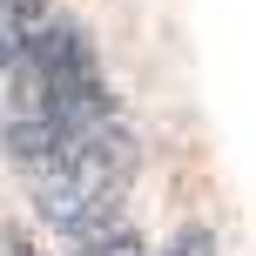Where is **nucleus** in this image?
Instances as JSON below:
<instances>
[{
    "instance_id": "f03ea898",
    "label": "nucleus",
    "mask_w": 256,
    "mask_h": 256,
    "mask_svg": "<svg viewBox=\"0 0 256 256\" xmlns=\"http://www.w3.org/2000/svg\"><path fill=\"white\" fill-rule=\"evenodd\" d=\"M128 176H135V142H128V128L122 122L88 128L81 142H68L34 176L40 222H54L61 236H102L108 209H115L122 189H128Z\"/></svg>"
},
{
    "instance_id": "20e7f679",
    "label": "nucleus",
    "mask_w": 256,
    "mask_h": 256,
    "mask_svg": "<svg viewBox=\"0 0 256 256\" xmlns=\"http://www.w3.org/2000/svg\"><path fill=\"white\" fill-rule=\"evenodd\" d=\"M162 256H216V236H209V230H182Z\"/></svg>"
},
{
    "instance_id": "39448f33",
    "label": "nucleus",
    "mask_w": 256,
    "mask_h": 256,
    "mask_svg": "<svg viewBox=\"0 0 256 256\" xmlns=\"http://www.w3.org/2000/svg\"><path fill=\"white\" fill-rule=\"evenodd\" d=\"M0 256H34V243H27V236H14V230H7V236H0Z\"/></svg>"
},
{
    "instance_id": "7ed1b4c3",
    "label": "nucleus",
    "mask_w": 256,
    "mask_h": 256,
    "mask_svg": "<svg viewBox=\"0 0 256 256\" xmlns=\"http://www.w3.org/2000/svg\"><path fill=\"white\" fill-rule=\"evenodd\" d=\"M88 256H142V236L135 230H102L88 243Z\"/></svg>"
},
{
    "instance_id": "f257e3e1",
    "label": "nucleus",
    "mask_w": 256,
    "mask_h": 256,
    "mask_svg": "<svg viewBox=\"0 0 256 256\" xmlns=\"http://www.w3.org/2000/svg\"><path fill=\"white\" fill-rule=\"evenodd\" d=\"M7 155L27 182L68 148L88 128L115 122V102H108V81L94 68V48L74 20H40L34 34L20 40V54L7 61Z\"/></svg>"
}]
</instances>
